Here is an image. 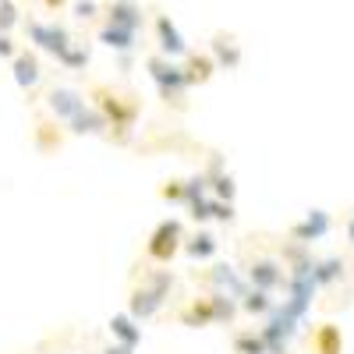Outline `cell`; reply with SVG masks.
I'll return each mask as SVG.
<instances>
[{
  "mask_svg": "<svg viewBox=\"0 0 354 354\" xmlns=\"http://www.w3.org/2000/svg\"><path fill=\"white\" fill-rule=\"evenodd\" d=\"M85 96L93 100V106H100L103 117H106V124H110L106 142L131 145L135 128H138V117H142V100L135 93H117V88H110V85H93Z\"/></svg>",
  "mask_w": 354,
  "mask_h": 354,
  "instance_id": "obj_1",
  "label": "cell"
},
{
  "mask_svg": "<svg viewBox=\"0 0 354 354\" xmlns=\"http://www.w3.org/2000/svg\"><path fill=\"white\" fill-rule=\"evenodd\" d=\"M241 315V301L227 290H202L177 312V322L188 330H209V326H234Z\"/></svg>",
  "mask_w": 354,
  "mask_h": 354,
  "instance_id": "obj_2",
  "label": "cell"
},
{
  "mask_svg": "<svg viewBox=\"0 0 354 354\" xmlns=\"http://www.w3.org/2000/svg\"><path fill=\"white\" fill-rule=\"evenodd\" d=\"M145 75L153 78L156 93L167 106L188 110V82H185L181 61H170V57H163V53H149L145 57Z\"/></svg>",
  "mask_w": 354,
  "mask_h": 354,
  "instance_id": "obj_3",
  "label": "cell"
},
{
  "mask_svg": "<svg viewBox=\"0 0 354 354\" xmlns=\"http://www.w3.org/2000/svg\"><path fill=\"white\" fill-rule=\"evenodd\" d=\"M188 238L185 223L177 216H167L156 223V230L149 234V241H145V259H149L153 266H170L177 255H181V245Z\"/></svg>",
  "mask_w": 354,
  "mask_h": 354,
  "instance_id": "obj_4",
  "label": "cell"
},
{
  "mask_svg": "<svg viewBox=\"0 0 354 354\" xmlns=\"http://www.w3.org/2000/svg\"><path fill=\"white\" fill-rule=\"evenodd\" d=\"M25 36H28V43H32V50L50 53V57L64 53V50L75 43L71 28H68L64 21H39V18H28V21H25Z\"/></svg>",
  "mask_w": 354,
  "mask_h": 354,
  "instance_id": "obj_5",
  "label": "cell"
},
{
  "mask_svg": "<svg viewBox=\"0 0 354 354\" xmlns=\"http://www.w3.org/2000/svg\"><path fill=\"white\" fill-rule=\"evenodd\" d=\"M149 15H153V32H156V46H160V53L170 57V61H185L192 46H188V39L181 36V28L174 25V18H170L167 11H160V8H153Z\"/></svg>",
  "mask_w": 354,
  "mask_h": 354,
  "instance_id": "obj_6",
  "label": "cell"
},
{
  "mask_svg": "<svg viewBox=\"0 0 354 354\" xmlns=\"http://www.w3.org/2000/svg\"><path fill=\"white\" fill-rule=\"evenodd\" d=\"M85 103H88V96L82 93V88H71V85H53L46 93V113L57 117L61 124H68Z\"/></svg>",
  "mask_w": 354,
  "mask_h": 354,
  "instance_id": "obj_7",
  "label": "cell"
},
{
  "mask_svg": "<svg viewBox=\"0 0 354 354\" xmlns=\"http://www.w3.org/2000/svg\"><path fill=\"white\" fill-rule=\"evenodd\" d=\"M11 75H15V85L21 93H36V85L43 82V61H39V50L32 46H21L11 61Z\"/></svg>",
  "mask_w": 354,
  "mask_h": 354,
  "instance_id": "obj_8",
  "label": "cell"
},
{
  "mask_svg": "<svg viewBox=\"0 0 354 354\" xmlns=\"http://www.w3.org/2000/svg\"><path fill=\"white\" fill-rule=\"evenodd\" d=\"M195 277H198V273H195ZM198 280L205 283V290H227V294H234V298H241V294L252 287L238 270H234L230 262H213V266H209V270H205Z\"/></svg>",
  "mask_w": 354,
  "mask_h": 354,
  "instance_id": "obj_9",
  "label": "cell"
},
{
  "mask_svg": "<svg viewBox=\"0 0 354 354\" xmlns=\"http://www.w3.org/2000/svg\"><path fill=\"white\" fill-rule=\"evenodd\" d=\"M245 280H248L252 287H259V290L277 294V290L287 287V270H283V262H277V259H252Z\"/></svg>",
  "mask_w": 354,
  "mask_h": 354,
  "instance_id": "obj_10",
  "label": "cell"
},
{
  "mask_svg": "<svg viewBox=\"0 0 354 354\" xmlns=\"http://www.w3.org/2000/svg\"><path fill=\"white\" fill-rule=\"evenodd\" d=\"M64 128H68L71 138H106V135H110V124H106L103 110L93 106V103H85Z\"/></svg>",
  "mask_w": 354,
  "mask_h": 354,
  "instance_id": "obj_11",
  "label": "cell"
},
{
  "mask_svg": "<svg viewBox=\"0 0 354 354\" xmlns=\"http://www.w3.org/2000/svg\"><path fill=\"white\" fill-rule=\"evenodd\" d=\"M163 305H167V298H163V294H156L149 283H135L131 294H128V315H135L138 322L156 319L163 312Z\"/></svg>",
  "mask_w": 354,
  "mask_h": 354,
  "instance_id": "obj_12",
  "label": "cell"
},
{
  "mask_svg": "<svg viewBox=\"0 0 354 354\" xmlns=\"http://www.w3.org/2000/svg\"><path fill=\"white\" fill-rule=\"evenodd\" d=\"M103 21H106V25H121V28H135V32H142V28H145V8L138 4V0H106Z\"/></svg>",
  "mask_w": 354,
  "mask_h": 354,
  "instance_id": "obj_13",
  "label": "cell"
},
{
  "mask_svg": "<svg viewBox=\"0 0 354 354\" xmlns=\"http://www.w3.org/2000/svg\"><path fill=\"white\" fill-rule=\"evenodd\" d=\"M209 53H213V61L220 71H238L241 61H245V53H241V43L234 32H213L209 36Z\"/></svg>",
  "mask_w": 354,
  "mask_h": 354,
  "instance_id": "obj_14",
  "label": "cell"
},
{
  "mask_svg": "<svg viewBox=\"0 0 354 354\" xmlns=\"http://www.w3.org/2000/svg\"><path fill=\"white\" fill-rule=\"evenodd\" d=\"M181 71H185L188 88H195V85H209L220 68H216V61H213L209 50H188V57L181 61Z\"/></svg>",
  "mask_w": 354,
  "mask_h": 354,
  "instance_id": "obj_15",
  "label": "cell"
},
{
  "mask_svg": "<svg viewBox=\"0 0 354 354\" xmlns=\"http://www.w3.org/2000/svg\"><path fill=\"white\" fill-rule=\"evenodd\" d=\"M68 138V128L57 121V117H39L36 128H32V142H36V153L43 156H53V153H61V145Z\"/></svg>",
  "mask_w": 354,
  "mask_h": 354,
  "instance_id": "obj_16",
  "label": "cell"
},
{
  "mask_svg": "<svg viewBox=\"0 0 354 354\" xmlns=\"http://www.w3.org/2000/svg\"><path fill=\"white\" fill-rule=\"evenodd\" d=\"M96 39H100L106 50H113V53H135L142 32H135V28H121V25H106V21H103L100 32H96Z\"/></svg>",
  "mask_w": 354,
  "mask_h": 354,
  "instance_id": "obj_17",
  "label": "cell"
},
{
  "mask_svg": "<svg viewBox=\"0 0 354 354\" xmlns=\"http://www.w3.org/2000/svg\"><path fill=\"white\" fill-rule=\"evenodd\" d=\"M181 252L188 255V259H195V262H213L216 259V252H220V238L213 230H195V234H188L185 238V245H181Z\"/></svg>",
  "mask_w": 354,
  "mask_h": 354,
  "instance_id": "obj_18",
  "label": "cell"
},
{
  "mask_svg": "<svg viewBox=\"0 0 354 354\" xmlns=\"http://www.w3.org/2000/svg\"><path fill=\"white\" fill-rule=\"evenodd\" d=\"M110 337L117 340V344H128V347H142V322L135 319V315H128V312H113L110 315Z\"/></svg>",
  "mask_w": 354,
  "mask_h": 354,
  "instance_id": "obj_19",
  "label": "cell"
},
{
  "mask_svg": "<svg viewBox=\"0 0 354 354\" xmlns=\"http://www.w3.org/2000/svg\"><path fill=\"white\" fill-rule=\"evenodd\" d=\"M326 234H330V213H322V209H312L301 223L290 227V238H294V241H305V245L326 238Z\"/></svg>",
  "mask_w": 354,
  "mask_h": 354,
  "instance_id": "obj_20",
  "label": "cell"
},
{
  "mask_svg": "<svg viewBox=\"0 0 354 354\" xmlns=\"http://www.w3.org/2000/svg\"><path fill=\"white\" fill-rule=\"evenodd\" d=\"M312 351L315 354H344V333L333 322H319L312 330Z\"/></svg>",
  "mask_w": 354,
  "mask_h": 354,
  "instance_id": "obj_21",
  "label": "cell"
},
{
  "mask_svg": "<svg viewBox=\"0 0 354 354\" xmlns=\"http://www.w3.org/2000/svg\"><path fill=\"white\" fill-rule=\"evenodd\" d=\"M238 301H241V312L252 315V319H266V315L277 308V298H273V294H270V290H259V287H248Z\"/></svg>",
  "mask_w": 354,
  "mask_h": 354,
  "instance_id": "obj_22",
  "label": "cell"
},
{
  "mask_svg": "<svg viewBox=\"0 0 354 354\" xmlns=\"http://www.w3.org/2000/svg\"><path fill=\"white\" fill-rule=\"evenodd\" d=\"M53 61L61 64L64 71H85L88 64H93V53H88V46H85V43H71L64 53H57Z\"/></svg>",
  "mask_w": 354,
  "mask_h": 354,
  "instance_id": "obj_23",
  "label": "cell"
},
{
  "mask_svg": "<svg viewBox=\"0 0 354 354\" xmlns=\"http://www.w3.org/2000/svg\"><path fill=\"white\" fill-rule=\"evenodd\" d=\"M344 277V259H319V262H312V280H315V287H330V283H337Z\"/></svg>",
  "mask_w": 354,
  "mask_h": 354,
  "instance_id": "obj_24",
  "label": "cell"
},
{
  "mask_svg": "<svg viewBox=\"0 0 354 354\" xmlns=\"http://www.w3.org/2000/svg\"><path fill=\"white\" fill-rule=\"evenodd\" d=\"M230 347L234 354H266V340L259 330H238L230 337Z\"/></svg>",
  "mask_w": 354,
  "mask_h": 354,
  "instance_id": "obj_25",
  "label": "cell"
},
{
  "mask_svg": "<svg viewBox=\"0 0 354 354\" xmlns=\"http://www.w3.org/2000/svg\"><path fill=\"white\" fill-rule=\"evenodd\" d=\"M142 283H149L156 294H163V298L170 301V290H174V283H177V277H174V270H145V277H142Z\"/></svg>",
  "mask_w": 354,
  "mask_h": 354,
  "instance_id": "obj_26",
  "label": "cell"
},
{
  "mask_svg": "<svg viewBox=\"0 0 354 354\" xmlns=\"http://www.w3.org/2000/svg\"><path fill=\"white\" fill-rule=\"evenodd\" d=\"M209 195L213 198H227V202H234V195H238V181H234V174H216V177H209Z\"/></svg>",
  "mask_w": 354,
  "mask_h": 354,
  "instance_id": "obj_27",
  "label": "cell"
},
{
  "mask_svg": "<svg viewBox=\"0 0 354 354\" xmlns=\"http://www.w3.org/2000/svg\"><path fill=\"white\" fill-rule=\"evenodd\" d=\"M71 15H75V21H82V25H93V21H100L103 8L96 4V0H75V4H71Z\"/></svg>",
  "mask_w": 354,
  "mask_h": 354,
  "instance_id": "obj_28",
  "label": "cell"
},
{
  "mask_svg": "<svg viewBox=\"0 0 354 354\" xmlns=\"http://www.w3.org/2000/svg\"><path fill=\"white\" fill-rule=\"evenodd\" d=\"M209 216H213L216 223H234V220H238V209H234V202L209 195Z\"/></svg>",
  "mask_w": 354,
  "mask_h": 354,
  "instance_id": "obj_29",
  "label": "cell"
},
{
  "mask_svg": "<svg viewBox=\"0 0 354 354\" xmlns=\"http://www.w3.org/2000/svg\"><path fill=\"white\" fill-rule=\"evenodd\" d=\"M160 198L185 205V177H170V181H163V185H160Z\"/></svg>",
  "mask_w": 354,
  "mask_h": 354,
  "instance_id": "obj_30",
  "label": "cell"
},
{
  "mask_svg": "<svg viewBox=\"0 0 354 354\" xmlns=\"http://www.w3.org/2000/svg\"><path fill=\"white\" fill-rule=\"evenodd\" d=\"M18 21H21V11L15 0H0V32H11Z\"/></svg>",
  "mask_w": 354,
  "mask_h": 354,
  "instance_id": "obj_31",
  "label": "cell"
},
{
  "mask_svg": "<svg viewBox=\"0 0 354 354\" xmlns=\"http://www.w3.org/2000/svg\"><path fill=\"white\" fill-rule=\"evenodd\" d=\"M185 209H188V216H192V220H195L198 227L213 220V216H209V195H205V198H195V202H188Z\"/></svg>",
  "mask_w": 354,
  "mask_h": 354,
  "instance_id": "obj_32",
  "label": "cell"
},
{
  "mask_svg": "<svg viewBox=\"0 0 354 354\" xmlns=\"http://www.w3.org/2000/svg\"><path fill=\"white\" fill-rule=\"evenodd\" d=\"M21 46L15 43V36L11 32H0V61H15V53H18Z\"/></svg>",
  "mask_w": 354,
  "mask_h": 354,
  "instance_id": "obj_33",
  "label": "cell"
},
{
  "mask_svg": "<svg viewBox=\"0 0 354 354\" xmlns=\"http://www.w3.org/2000/svg\"><path fill=\"white\" fill-rule=\"evenodd\" d=\"M205 181H209V177H216V174H223V156L220 153H209V163H205Z\"/></svg>",
  "mask_w": 354,
  "mask_h": 354,
  "instance_id": "obj_34",
  "label": "cell"
},
{
  "mask_svg": "<svg viewBox=\"0 0 354 354\" xmlns=\"http://www.w3.org/2000/svg\"><path fill=\"white\" fill-rule=\"evenodd\" d=\"M100 354H135V347H128V344H117V340H110Z\"/></svg>",
  "mask_w": 354,
  "mask_h": 354,
  "instance_id": "obj_35",
  "label": "cell"
},
{
  "mask_svg": "<svg viewBox=\"0 0 354 354\" xmlns=\"http://www.w3.org/2000/svg\"><path fill=\"white\" fill-rule=\"evenodd\" d=\"M43 8H46L50 15H61L64 8H71V0H43Z\"/></svg>",
  "mask_w": 354,
  "mask_h": 354,
  "instance_id": "obj_36",
  "label": "cell"
},
{
  "mask_svg": "<svg viewBox=\"0 0 354 354\" xmlns=\"http://www.w3.org/2000/svg\"><path fill=\"white\" fill-rule=\"evenodd\" d=\"M347 241L354 245V213H351V220H347Z\"/></svg>",
  "mask_w": 354,
  "mask_h": 354,
  "instance_id": "obj_37",
  "label": "cell"
}]
</instances>
